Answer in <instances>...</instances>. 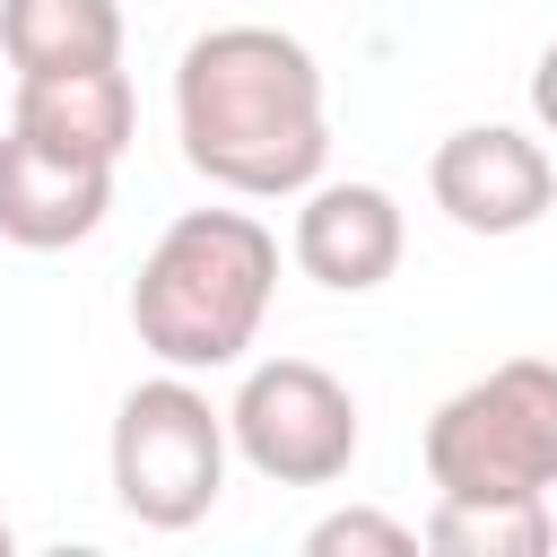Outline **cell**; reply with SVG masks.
<instances>
[{"label": "cell", "instance_id": "obj_9", "mask_svg": "<svg viewBox=\"0 0 557 557\" xmlns=\"http://www.w3.org/2000/svg\"><path fill=\"white\" fill-rule=\"evenodd\" d=\"M9 131L61 148V157H87V165H122L131 131H139V96L122 78V61H96V70H26L17 78V104H9Z\"/></svg>", "mask_w": 557, "mask_h": 557}, {"label": "cell", "instance_id": "obj_5", "mask_svg": "<svg viewBox=\"0 0 557 557\" xmlns=\"http://www.w3.org/2000/svg\"><path fill=\"white\" fill-rule=\"evenodd\" d=\"M357 392L313 357H261L244 366L226 400V444L270 487H339L357 461Z\"/></svg>", "mask_w": 557, "mask_h": 557}, {"label": "cell", "instance_id": "obj_13", "mask_svg": "<svg viewBox=\"0 0 557 557\" xmlns=\"http://www.w3.org/2000/svg\"><path fill=\"white\" fill-rule=\"evenodd\" d=\"M531 122H540V131L557 139V44H548V52L531 61Z\"/></svg>", "mask_w": 557, "mask_h": 557}, {"label": "cell", "instance_id": "obj_11", "mask_svg": "<svg viewBox=\"0 0 557 557\" xmlns=\"http://www.w3.org/2000/svg\"><path fill=\"white\" fill-rule=\"evenodd\" d=\"M418 548H435V557H548L557 513H548V496H435V513L418 522Z\"/></svg>", "mask_w": 557, "mask_h": 557}, {"label": "cell", "instance_id": "obj_10", "mask_svg": "<svg viewBox=\"0 0 557 557\" xmlns=\"http://www.w3.org/2000/svg\"><path fill=\"white\" fill-rule=\"evenodd\" d=\"M0 52L26 70L122 61V0H0Z\"/></svg>", "mask_w": 557, "mask_h": 557}, {"label": "cell", "instance_id": "obj_12", "mask_svg": "<svg viewBox=\"0 0 557 557\" xmlns=\"http://www.w3.org/2000/svg\"><path fill=\"white\" fill-rule=\"evenodd\" d=\"M305 557H418V531L374 505H339L305 531Z\"/></svg>", "mask_w": 557, "mask_h": 557}, {"label": "cell", "instance_id": "obj_3", "mask_svg": "<svg viewBox=\"0 0 557 557\" xmlns=\"http://www.w3.org/2000/svg\"><path fill=\"white\" fill-rule=\"evenodd\" d=\"M226 409L191 383V374H148L122 392L113 409V444H104V470H113V505L139 522V531H191L209 522V505L226 496Z\"/></svg>", "mask_w": 557, "mask_h": 557}, {"label": "cell", "instance_id": "obj_4", "mask_svg": "<svg viewBox=\"0 0 557 557\" xmlns=\"http://www.w3.org/2000/svg\"><path fill=\"white\" fill-rule=\"evenodd\" d=\"M435 496H548L557 487V366L505 357L453 400H435L426 435Z\"/></svg>", "mask_w": 557, "mask_h": 557}, {"label": "cell", "instance_id": "obj_2", "mask_svg": "<svg viewBox=\"0 0 557 557\" xmlns=\"http://www.w3.org/2000/svg\"><path fill=\"white\" fill-rule=\"evenodd\" d=\"M270 296H278V235L252 209H183L131 278V331L157 366L218 374L244 366Z\"/></svg>", "mask_w": 557, "mask_h": 557}, {"label": "cell", "instance_id": "obj_7", "mask_svg": "<svg viewBox=\"0 0 557 557\" xmlns=\"http://www.w3.org/2000/svg\"><path fill=\"white\" fill-rule=\"evenodd\" d=\"M296 200H305V209H296L287 252H296V270H305L313 287H331V296H374V287L400 270L409 218H400V200H392L383 183H305Z\"/></svg>", "mask_w": 557, "mask_h": 557}, {"label": "cell", "instance_id": "obj_6", "mask_svg": "<svg viewBox=\"0 0 557 557\" xmlns=\"http://www.w3.org/2000/svg\"><path fill=\"white\" fill-rule=\"evenodd\" d=\"M426 191L461 235H522L557 209V165L513 122H470L426 157Z\"/></svg>", "mask_w": 557, "mask_h": 557}, {"label": "cell", "instance_id": "obj_14", "mask_svg": "<svg viewBox=\"0 0 557 557\" xmlns=\"http://www.w3.org/2000/svg\"><path fill=\"white\" fill-rule=\"evenodd\" d=\"M9 548H17V531H9V522H0V557H9Z\"/></svg>", "mask_w": 557, "mask_h": 557}, {"label": "cell", "instance_id": "obj_1", "mask_svg": "<svg viewBox=\"0 0 557 557\" xmlns=\"http://www.w3.org/2000/svg\"><path fill=\"white\" fill-rule=\"evenodd\" d=\"M174 139L200 183L235 200H296L331 165L322 61L278 26H209L174 61Z\"/></svg>", "mask_w": 557, "mask_h": 557}, {"label": "cell", "instance_id": "obj_8", "mask_svg": "<svg viewBox=\"0 0 557 557\" xmlns=\"http://www.w3.org/2000/svg\"><path fill=\"white\" fill-rule=\"evenodd\" d=\"M113 209V165H87V157H61L26 131L0 139V244L17 252H70L104 226Z\"/></svg>", "mask_w": 557, "mask_h": 557}]
</instances>
